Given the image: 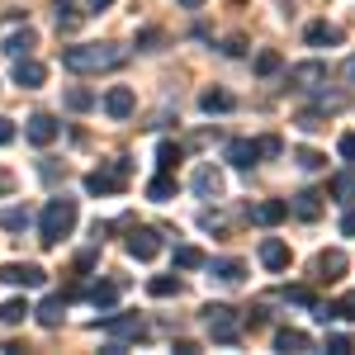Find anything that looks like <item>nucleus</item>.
I'll return each instance as SVG.
<instances>
[{"label": "nucleus", "mask_w": 355, "mask_h": 355, "mask_svg": "<svg viewBox=\"0 0 355 355\" xmlns=\"http://www.w3.org/2000/svg\"><path fill=\"white\" fill-rule=\"evenodd\" d=\"M33 48H38V33H33V28H19V33H10V38L0 43V53H5V57H28Z\"/></svg>", "instance_id": "19"}, {"label": "nucleus", "mask_w": 355, "mask_h": 355, "mask_svg": "<svg viewBox=\"0 0 355 355\" xmlns=\"http://www.w3.org/2000/svg\"><path fill=\"white\" fill-rule=\"evenodd\" d=\"M346 266H351V261H346V251H322V256L313 261V275L331 284V279H341V275H346Z\"/></svg>", "instance_id": "13"}, {"label": "nucleus", "mask_w": 355, "mask_h": 355, "mask_svg": "<svg viewBox=\"0 0 355 355\" xmlns=\"http://www.w3.org/2000/svg\"><path fill=\"white\" fill-rule=\"evenodd\" d=\"M85 5H90V10H110L114 0H85Z\"/></svg>", "instance_id": "51"}, {"label": "nucleus", "mask_w": 355, "mask_h": 355, "mask_svg": "<svg viewBox=\"0 0 355 355\" xmlns=\"http://www.w3.org/2000/svg\"><path fill=\"white\" fill-rule=\"evenodd\" d=\"M71 227H76V199H67V194L48 199L43 204V218H38V242L57 246L62 237H71Z\"/></svg>", "instance_id": "2"}, {"label": "nucleus", "mask_w": 355, "mask_h": 355, "mask_svg": "<svg viewBox=\"0 0 355 355\" xmlns=\"http://www.w3.org/2000/svg\"><path fill=\"white\" fill-rule=\"evenodd\" d=\"M33 313H38L43 327H62V318H67V299H43Z\"/></svg>", "instance_id": "22"}, {"label": "nucleus", "mask_w": 355, "mask_h": 355, "mask_svg": "<svg viewBox=\"0 0 355 355\" xmlns=\"http://www.w3.org/2000/svg\"><path fill=\"white\" fill-rule=\"evenodd\" d=\"M15 190V175H10V171H0V194H10Z\"/></svg>", "instance_id": "50"}, {"label": "nucleus", "mask_w": 355, "mask_h": 355, "mask_svg": "<svg viewBox=\"0 0 355 355\" xmlns=\"http://www.w3.org/2000/svg\"><path fill=\"white\" fill-rule=\"evenodd\" d=\"M289 85H294V90H318V85H327V62H294V67H289Z\"/></svg>", "instance_id": "8"}, {"label": "nucleus", "mask_w": 355, "mask_h": 355, "mask_svg": "<svg viewBox=\"0 0 355 355\" xmlns=\"http://www.w3.org/2000/svg\"><path fill=\"white\" fill-rule=\"evenodd\" d=\"M341 232H346V237H355V209L346 214V218H341Z\"/></svg>", "instance_id": "49"}, {"label": "nucleus", "mask_w": 355, "mask_h": 355, "mask_svg": "<svg viewBox=\"0 0 355 355\" xmlns=\"http://www.w3.org/2000/svg\"><path fill=\"white\" fill-rule=\"evenodd\" d=\"M322 199H327L322 190H299L294 199H289V214H294V218H303V223L322 218Z\"/></svg>", "instance_id": "10"}, {"label": "nucleus", "mask_w": 355, "mask_h": 355, "mask_svg": "<svg viewBox=\"0 0 355 355\" xmlns=\"http://www.w3.org/2000/svg\"><path fill=\"white\" fill-rule=\"evenodd\" d=\"M67 110H76V114L95 110V95H90L85 85H71V90H67Z\"/></svg>", "instance_id": "31"}, {"label": "nucleus", "mask_w": 355, "mask_h": 355, "mask_svg": "<svg viewBox=\"0 0 355 355\" xmlns=\"http://www.w3.org/2000/svg\"><path fill=\"white\" fill-rule=\"evenodd\" d=\"M100 327L110 331V341H123V346H128V341H137V336L147 331L137 313H105V318H100Z\"/></svg>", "instance_id": "6"}, {"label": "nucleus", "mask_w": 355, "mask_h": 355, "mask_svg": "<svg viewBox=\"0 0 355 355\" xmlns=\"http://www.w3.org/2000/svg\"><path fill=\"white\" fill-rule=\"evenodd\" d=\"M0 279L5 284H19V289H43L48 284V270L33 266V261H10V266H0Z\"/></svg>", "instance_id": "5"}, {"label": "nucleus", "mask_w": 355, "mask_h": 355, "mask_svg": "<svg viewBox=\"0 0 355 355\" xmlns=\"http://www.w3.org/2000/svg\"><path fill=\"white\" fill-rule=\"evenodd\" d=\"M24 133H28V142H33V147H48V142L57 137V119H53V114H33Z\"/></svg>", "instance_id": "16"}, {"label": "nucleus", "mask_w": 355, "mask_h": 355, "mask_svg": "<svg viewBox=\"0 0 355 355\" xmlns=\"http://www.w3.org/2000/svg\"><path fill=\"white\" fill-rule=\"evenodd\" d=\"M303 38H308L313 48H336V43H341L346 33H341L336 24H327V19H318V24H308V28H303Z\"/></svg>", "instance_id": "15"}, {"label": "nucleus", "mask_w": 355, "mask_h": 355, "mask_svg": "<svg viewBox=\"0 0 355 355\" xmlns=\"http://www.w3.org/2000/svg\"><path fill=\"white\" fill-rule=\"evenodd\" d=\"M261 266H266V270H284V266H289V246L279 242V237H266V242H261Z\"/></svg>", "instance_id": "20"}, {"label": "nucleus", "mask_w": 355, "mask_h": 355, "mask_svg": "<svg viewBox=\"0 0 355 355\" xmlns=\"http://www.w3.org/2000/svg\"><path fill=\"white\" fill-rule=\"evenodd\" d=\"M123 48L119 43H76V48H62V67L76 71V76H95V71H114L123 67Z\"/></svg>", "instance_id": "1"}, {"label": "nucleus", "mask_w": 355, "mask_h": 355, "mask_svg": "<svg viewBox=\"0 0 355 355\" xmlns=\"http://www.w3.org/2000/svg\"><path fill=\"white\" fill-rule=\"evenodd\" d=\"M180 289H185V284H180V275H157V279L147 284V294H152V299H175Z\"/></svg>", "instance_id": "25"}, {"label": "nucleus", "mask_w": 355, "mask_h": 355, "mask_svg": "<svg viewBox=\"0 0 355 355\" xmlns=\"http://www.w3.org/2000/svg\"><path fill=\"white\" fill-rule=\"evenodd\" d=\"M318 110H322V114H341V110H346V95H327V90L318 85Z\"/></svg>", "instance_id": "34"}, {"label": "nucleus", "mask_w": 355, "mask_h": 355, "mask_svg": "<svg viewBox=\"0 0 355 355\" xmlns=\"http://www.w3.org/2000/svg\"><path fill=\"white\" fill-rule=\"evenodd\" d=\"M162 251V232L157 227H133V237H128V256L133 261H152Z\"/></svg>", "instance_id": "9"}, {"label": "nucleus", "mask_w": 355, "mask_h": 355, "mask_svg": "<svg viewBox=\"0 0 355 355\" xmlns=\"http://www.w3.org/2000/svg\"><path fill=\"white\" fill-rule=\"evenodd\" d=\"M0 227H5V232H24L28 227V209L24 204H5V209H0Z\"/></svg>", "instance_id": "23"}, {"label": "nucleus", "mask_w": 355, "mask_h": 355, "mask_svg": "<svg viewBox=\"0 0 355 355\" xmlns=\"http://www.w3.org/2000/svg\"><path fill=\"white\" fill-rule=\"evenodd\" d=\"M327 351H331V355H351L355 341L346 336V331H331V336H327Z\"/></svg>", "instance_id": "38"}, {"label": "nucleus", "mask_w": 355, "mask_h": 355, "mask_svg": "<svg viewBox=\"0 0 355 355\" xmlns=\"http://www.w3.org/2000/svg\"><path fill=\"white\" fill-rule=\"evenodd\" d=\"M76 19H81V15H76V5H71V0H62V5H57V24H62V28H71Z\"/></svg>", "instance_id": "40"}, {"label": "nucleus", "mask_w": 355, "mask_h": 355, "mask_svg": "<svg viewBox=\"0 0 355 355\" xmlns=\"http://www.w3.org/2000/svg\"><path fill=\"white\" fill-rule=\"evenodd\" d=\"M171 194H175V175H171V171H162V175H152V180H147V199L166 204Z\"/></svg>", "instance_id": "26"}, {"label": "nucleus", "mask_w": 355, "mask_h": 355, "mask_svg": "<svg viewBox=\"0 0 355 355\" xmlns=\"http://www.w3.org/2000/svg\"><path fill=\"white\" fill-rule=\"evenodd\" d=\"M209 270L218 275L223 284H242V275H246V266H242V261H209Z\"/></svg>", "instance_id": "29"}, {"label": "nucleus", "mask_w": 355, "mask_h": 355, "mask_svg": "<svg viewBox=\"0 0 355 355\" xmlns=\"http://www.w3.org/2000/svg\"><path fill=\"white\" fill-rule=\"evenodd\" d=\"M294 123H299L303 133H318V128H327V114H322V110H303Z\"/></svg>", "instance_id": "32"}, {"label": "nucleus", "mask_w": 355, "mask_h": 355, "mask_svg": "<svg viewBox=\"0 0 355 355\" xmlns=\"http://www.w3.org/2000/svg\"><path fill=\"white\" fill-rule=\"evenodd\" d=\"M175 5H185V10H199V5H204V0H175Z\"/></svg>", "instance_id": "52"}, {"label": "nucleus", "mask_w": 355, "mask_h": 355, "mask_svg": "<svg viewBox=\"0 0 355 355\" xmlns=\"http://www.w3.org/2000/svg\"><path fill=\"white\" fill-rule=\"evenodd\" d=\"M194 194H199V199H218L223 194V175L214 166H199V171H194Z\"/></svg>", "instance_id": "18"}, {"label": "nucleus", "mask_w": 355, "mask_h": 355, "mask_svg": "<svg viewBox=\"0 0 355 355\" xmlns=\"http://www.w3.org/2000/svg\"><path fill=\"white\" fill-rule=\"evenodd\" d=\"M232 105H237V100H232L227 90H218V85L199 95V110H204V114H227V110H232Z\"/></svg>", "instance_id": "21"}, {"label": "nucleus", "mask_w": 355, "mask_h": 355, "mask_svg": "<svg viewBox=\"0 0 355 355\" xmlns=\"http://www.w3.org/2000/svg\"><path fill=\"white\" fill-rule=\"evenodd\" d=\"M133 110H137V95L128 85H114L110 95H105V114H110V119H128Z\"/></svg>", "instance_id": "14"}, {"label": "nucleus", "mask_w": 355, "mask_h": 355, "mask_svg": "<svg viewBox=\"0 0 355 355\" xmlns=\"http://www.w3.org/2000/svg\"><path fill=\"white\" fill-rule=\"evenodd\" d=\"M128 171H133L128 157H119L110 171H90V175H85V194H119L128 185Z\"/></svg>", "instance_id": "4"}, {"label": "nucleus", "mask_w": 355, "mask_h": 355, "mask_svg": "<svg viewBox=\"0 0 355 355\" xmlns=\"http://www.w3.org/2000/svg\"><path fill=\"white\" fill-rule=\"evenodd\" d=\"M294 162H299L303 171H322L327 157H322V152H313V147H299V152H294Z\"/></svg>", "instance_id": "33"}, {"label": "nucleus", "mask_w": 355, "mask_h": 355, "mask_svg": "<svg viewBox=\"0 0 355 355\" xmlns=\"http://www.w3.org/2000/svg\"><path fill=\"white\" fill-rule=\"evenodd\" d=\"M256 142H261V157H279V152H284L279 137H256Z\"/></svg>", "instance_id": "42"}, {"label": "nucleus", "mask_w": 355, "mask_h": 355, "mask_svg": "<svg viewBox=\"0 0 355 355\" xmlns=\"http://www.w3.org/2000/svg\"><path fill=\"white\" fill-rule=\"evenodd\" d=\"M227 57H242L246 53V38H227V48H223Z\"/></svg>", "instance_id": "45"}, {"label": "nucleus", "mask_w": 355, "mask_h": 355, "mask_svg": "<svg viewBox=\"0 0 355 355\" xmlns=\"http://www.w3.org/2000/svg\"><path fill=\"white\" fill-rule=\"evenodd\" d=\"M341 81L355 85V57H346V62H341Z\"/></svg>", "instance_id": "47"}, {"label": "nucleus", "mask_w": 355, "mask_h": 355, "mask_svg": "<svg viewBox=\"0 0 355 355\" xmlns=\"http://www.w3.org/2000/svg\"><path fill=\"white\" fill-rule=\"evenodd\" d=\"M162 43H166L162 28H142V33H137V48H142V53H157Z\"/></svg>", "instance_id": "35"}, {"label": "nucleus", "mask_w": 355, "mask_h": 355, "mask_svg": "<svg viewBox=\"0 0 355 355\" xmlns=\"http://www.w3.org/2000/svg\"><path fill=\"white\" fill-rule=\"evenodd\" d=\"M204 327H209V336H214L218 346H237V341H242V322H237V313H232L227 303H209V308H204Z\"/></svg>", "instance_id": "3"}, {"label": "nucleus", "mask_w": 355, "mask_h": 355, "mask_svg": "<svg viewBox=\"0 0 355 355\" xmlns=\"http://www.w3.org/2000/svg\"><path fill=\"white\" fill-rule=\"evenodd\" d=\"M275 351H284V355H303V351H313V336L299 327H279L275 331Z\"/></svg>", "instance_id": "12"}, {"label": "nucleus", "mask_w": 355, "mask_h": 355, "mask_svg": "<svg viewBox=\"0 0 355 355\" xmlns=\"http://www.w3.org/2000/svg\"><path fill=\"white\" fill-rule=\"evenodd\" d=\"M223 162L237 166V171H251V166L261 162V142H256V137H232V142L223 147Z\"/></svg>", "instance_id": "7"}, {"label": "nucleus", "mask_w": 355, "mask_h": 355, "mask_svg": "<svg viewBox=\"0 0 355 355\" xmlns=\"http://www.w3.org/2000/svg\"><path fill=\"white\" fill-rule=\"evenodd\" d=\"M341 157H346V162H355V133L341 137Z\"/></svg>", "instance_id": "46"}, {"label": "nucleus", "mask_w": 355, "mask_h": 355, "mask_svg": "<svg viewBox=\"0 0 355 355\" xmlns=\"http://www.w3.org/2000/svg\"><path fill=\"white\" fill-rule=\"evenodd\" d=\"M331 199H341V204H355V171H341V175L331 180Z\"/></svg>", "instance_id": "30"}, {"label": "nucleus", "mask_w": 355, "mask_h": 355, "mask_svg": "<svg viewBox=\"0 0 355 355\" xmlns=\"http://www.w3.org/2000/svg\"><path fill=\"white\" fill-rule=\"evenodd\" d=\"M336 318H346V322H355V289L346 294V299H336Z\"/></svg>", "instance_id": "41"}, {"label": "nucleus", "mask_w": 355, "mask_h": 355, "mask_svg": "<svg viewBox=\"0 0 355 355\" xmlns=\"http://www.w3.org/2000/svg\"><path fill=\"white\" fill-rule=\"evenodd\" d=\"M246 327H251V331L266 327V308H251V313H246Z\"/></svg>", "instance_id": "44"}, {"label": "nucleus", "mask_w": 355, "mask_h": 355, "mask_svg": "<svg viewBox=\"0 0 355 355\" xmlns=\"http://www.w3.org/2000/svg\"><path fill=\"white\" fill-rule=\"evenodd\" d=\"M175 162H180V147H175V142H162V147H157V166H162V171H175Z\"/></svg>", "instance_id": "36"}, {"label": "nucleus", "mask_w": 355, "mask_h": 355, "mask_svg": "<svg viewBox=\"0 0 355 355\" xmlns=\"http://www.w3.org/2000/svg\"><path fill=\"white\" fill-rule=\"evenodd\" d=\"M175 266H180V270H204L209 256H204L199 246H175Z\"/></svg>", "instance_id": "28"}, {"label": "nucleus", "mask_w": 355, "mask_h": 355, "mask_svg": "<svg viewBox=\"0 0 355 355\" xmlns=\"http://www.w3.org/2000/svg\"><path fill=\"white\" fill-rule=\"evenodd\" d=\"M279 67H284V62H279V53H261V57H256V71H261V76H275Z\"/></svg>", "instance_id": "39"}, {"label": "nucleus", "mask_w": 355, "mask_h": 355, "mask_svg": "<svg viewBox=\"0 0 355 355\" xmlns=\"http://www.w3.org/2000/svg\"><path fill=\"white\" fill-rule=\"evenodd\" d=\"M284 303H294V308H313V289H303V284H294V289H284Z\"/></svg>", "instance_id": "37"}, {"label": "nucleus", "mask_w": 355, "mask_h": 355, "mask_svg": "<svg viewBox=\"0 0 355 355\" xmlns=\"http://www.w3.org/2000/svg\"><path fill=\"white\" fill-rule=\"evenodd\" d=\"M289 218V204L284 199H266V204H256L251 209V223H261V227H275V223Z\"/></svg>", "instance_id": "17"}, {"label": "nucleus", "mask_w": 355, "mask_h": 355, "mask_svg": "<svg viewBox=\"0 0 355 355\" xmlns=\"http://www.w3.org/2000/svg\"><path fill=\"white\" fill-rule=\"evenodd\" d=\"M28 313H33V308H28L24 299H5V303H0V322H5V327H19Z\"/></svg>", "instance_id": "27"}, {"label": "nucleus", "mask_w": 355, "mask_h": 355, "mask_svg": "<svg viewBox=\"0 0 355 355\" xmlns=\"http://www.w3.org/2000/svg\"><path fill=\"white\" fill-rule=\"evenodd\" d=\"M119 289H123L119 279H105V284H95V289H90V303H95L100 313H110V308H114V299H119Z\"/></svg>", "instance_id": "24"}, {"label": "nucleus", "mask_w": 355, "mask_h": 355, "mask_svg": "<svg viewBox=\"0 0 355 355\" xmlns=\"http://www.w3.org/2000/svg\"><path fill=\"white\" fill-rule=\"evenodd\" d=\"M43 81H48V67H43V62H33V57H15V85L38 90Z\"/></svg>", "instance_id": "11"}, {"label": "nucleus", "mask_w": 355, "mask_h": 355, "mask_svg": "<svg viewBox=\"0 0 355 355\" xmlns=\"http://www.w3.org/2000/svg\"><path fill=\"white\" fill-rule=\"evenodd\" d=\"M10 142H15V119L0 114V147H10Z\"/></svg>", "instance_id": "43"}, {"label": "nucleus", "mask_w": 355, "mask_h": 355, "mask_svg": "<svg viewBox=\"0 0 355 355\" xmlns=\"http://www.w3.org/2000/svg\"><path fill=\"white\" fill-rule=\"evenodd\" d=\"M171 351H175V355H199V346H194V341H175Z\"/></svg>", "instance_id": "48"}]
</instances>
